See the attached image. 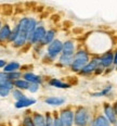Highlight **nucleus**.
<instances>
[{"label":"nucleus","instance_id":"nucleus-1","mask_svg":"<svg viewBox=\"0 0 117 126\" xmlns=\"http://www.w3.org/2000/svg\"><path fill=\"white\" fill-rule=\"evenodd\" d=\"M91 57H92V54L88 51V49L82 44H80L78 46L76 52H75L74 57H73V62L68 71L73 74L77 75L89 63Z\"/></svg>","mask_w":117,"mask_h":126},{"label":"nucleus","instance_id":"nucleus-2","mask_svg":"<svg viewBox=\"0 0 117 126\" xmlns=\"http://www.w3.org/2000/svg\"><path fill=\"white\" fill-rule=\"evenodd\" d=\"M62 49H63V40L58 37L54 41H52L50 45L46 47L45 56L41 59V62L50 65L55 64V62L58 61L59 57L62 53Z\"/></svg>","mask_w":117,"mask_h":126},{"label":"nucleus","instance_id":"nucleus-3","mask_svg":"<svg viewBox=\"0 0 117 126\" xmlns=\"http://www.w3.org/2000/svg\"><path fill=\"white\" fill-rule=\"evenodd\" d=\"M93 117V110L91 108L78 104L75 106V119L74 126H90Z\"/></svg>","mask_w":117,"mask_h":126},{"label":"nucleus","instance_id":"nucleus-4","mask_svg":"<svg viewBox=\"0 0 117 126\" xmlns=\"http://www.w3.org/2000/svg\"><path fill=\"white\" fill-rule=\"evenodd\" d=\"M59 111V116L63 126H74L75 119V106L65 104Z\"/></svg>","mask_w":117,"mask_h":126},{"label":"nucleus","instance_id":"nucleus-5","mask_svg":"<svg viewBox=\"0 0 117 126\" xmlns=\"http://www.w3.org/2000/svg\"><path fill=\"white\" fill-rule=\"evenodd\" d=\"M47 30H48L47 25L40 20V21H39V23H38V25H37V27H36L35 32H34L32 38H30L29 41H28V47H30V48H32L33 46L40 45L41 43H42L43 38H45V36H46Z\"/></svg>","mask_w":117,"mask_h":126},{"label":"nucleus","instance_id":"nucleus-6","mask_svg":"<svg viewBox=\"0 0 117 126\" xmlns=\"http://www.w3.org/2000/svg\"><path fill=\"white\" fill-rule=\"evenodd\" d=\"M100 56H92L90 59L89 63L78 73V76H81V77H91V76L94 75L95 70L100 66Z\"/></svg>","mask_w":117,"mask_h":126},{"label":"nucleus","instance_id":"nucleus-7","mask_svg":"<svg viewBox=\"0 0 117 126\" xmlns=\"http://www.w3.org/2000/svg\"><path fill=\"white\" fill-rule=\"evenodd\" d=\"M79 44H77V40L74 38H66L63 40V49H62V53L63 56L66 57H74L75 52H76Z\"/></svg>","mask_w":117,"mask_h":126},{"label":"nucleus","instance_id":"nucleus-8","mask_svg":"<svg viewBox=\"0 0 117 126\" xmlns=\"http://www.w3.org/2000/svg\"><path fill=\"white\" fill-rule=\"evenodd\" d=\"M26 82H28L29 84H38L40 86H43L45 83L47 82V78H45L42 75L36 74L35 72L30 71H26V72H23V77Z\"/></svg>","mask_w":117,"mask_h":126},{"label":"nucleus","instance_id":"nucleus-9","mask_svg":"<svg viewBox=\"0 0 117 126\" xmlns=\"http://www.w3.org/2000/svg\"><path fill=\"white\" fill-rule=\"evenodd\" d=\"M101 112H102V114L108 120V122H110L112 125L117 121V116H116L115 111H114L113 106H112L111 102H108V101L103 102L102 106H101Z\"/></svg>","mask_w":117,"mask_h":126},{"label":"nucleus","instance_id":"nucleus-10","mask_svg":"<svg viewBox=\"0 0 117 126\" xmlns=\"http://www.w3.org/2000/svg\"><path fill=\"white\" fill-rule=\"evenodd\" d=\"M43 103L50 107H64L66 103V98L62 96H46L42 99Z\"/></svg>","mask_w":117,"mask_h":126},{"label":"nucleus","instance_id":"nucleus-11","mask_svg":"<svg viewBox=\"0 0 117 126\" xmlns=\"http://www.w3.org/2000/svg\"><path fill=\"white\" fill-rule=\"evenodd\" d=\"M100 64L103 69L114 67V49L104 52L100 56Z\"/></svg>","mask_w":117,"mask_h":126},{"label":"nucleus","instance_id":"nucleus-12","mask_svg":"<svg viewBox=\"0 0 117 126\" xmlns=\"http://www.w3.org/2000/svg\"><path fill=\"white\" fill-rule=\"evenodd\" d=\"M46 84L48 86H50V87H53V88H56V89H69V88L73 87V86L69 85L66 80H63V79L58 78V77L47 78Z\"/></svg>","mask_w":117,"mask_h":126},{"label":"nucleus","instance_id":"nucleus-13","mask_svg":"<svg viewBox=\"0 0 117 126\" xmlns=\"http://www.w3.org/2000/svg\"><path fill=\"white\" fill-rule=\"evenodd\" d=\"M90 126H112V124L101 111H93V117L90 123Z\"/></svg>","mask_w":117,"mask_h":126},{"label":"nucleus","instance_id":"nucleus-14","mask_svg":"<svg viewBox=\"0 0 117 126\" xmlns=\"http://www.w3.org/2000/svg\"><path fill=\"white\" fill-rule=\"evenodd\" d=\"M58 34H59V30L56 27H54V26L48 27V30H47V33H46V36H45L42 43H41L40 45L46 48L48 45H50L52 41H54L56 38H58Z\"/></svg>","mask_w":117,"mask_h":126},{"label":"nucleus","instance_id":"nucleus-15","mask_svg":"<svg viewBox=\"0 0 117 126\" xmlns=\"http://www.w3.org/2000/svg\"><path fill=\"white\" fill-rule=\"evenodd\" d=\"M36 103H37V99L34 98V97L27 96L25 99H23V100L15 101L14 107H15V109H17V110H22V109H28V108H30Z\"/></svg>","mask_w":117,"mask_h":126},{"label":"nucleus","instance_id":"nucleus-16","mask_svg":"<svg viewBox=\"0 0 117 126\" xmlns=\"http://www.w3.org/2000/svg\"><path fill=\"white\" fill-rule=\"evenodd\" d=\"M13 25L9 24V23H3L1 30H0V45H4L8 44L9 37L11 35Z\"/></svg>","mask_w":117,"mask_h":126},{"label":"nucleus","instance_id":"nucleus-17","mask_svg":"<svg viewBox=\"0 0 117 126\" xmlns=\"http://www.w3.org/2000/svg\"><path fill=\"white\" fill-rule=\"evenodd\" d=\"M21 69H22V64H21L19 61L12 60V61H9L7 63V65L4 66V69L2 71L9 74V73H13V72H16V71H21Z\"/></svg>","mask_w":117,"mask_h":126},{"label":"nucleus","instance_id":"nucleus-18","mask_svg":"<svg viewBox=\"0 0 117 126\" xmlns=\"http://www.w3.org/2000/svg\"><path fill=\"white\" fill-rule=\"evenodd\" d=\"M33 121L35 126H46V117H45V113H41L38 111H34L33 114Z\"/></svg>","mask_w":117,"mask_h":126},{"label":"nucleus","instance_id":"nucleus-19","mask_svg":"<svg viewBox=\"0 0 117 126\" xmlns=\"http://www.w3.org/2000/svg\"><path fill=\"white\" fill-rule=\"evenodd\" d=\"M113 91V85L111 84H107L104 87L99 91H95V93H91V96L92 97H108Z\"/></svg>","mask_w":117,"mask_h":126},{"label":"nucleus","instance_id":"nucleus-20","mask_svg":"<svg viewBox=\"0 0 117 126\" xmlns=\"http://www.w3.org/2000/svg\"><path fill=\"white\" fill-rule=\"evenodd\" d=\"M32 114H33V111H26L22 116L20 126H35Z\"/></svg>","mask_w":117,"mask_h":126},{"label":"nucleus","instance_id":"nucleus-21","mask_svg":"<svg viewBox=\"0 0 117 126\" xmlns=\"http://www.w3.org/2000/svg\"><path fill=\"white\" fill-rule=\"evenodd\" d=\"M45 47H42L41 45H36V46H33L32 47V51H33V54L36 59L38 60H41L45 56Z\"/></svg>","mask_w":117,"mask_h":126},{"label":"nucleus","instance_id":"nucleus-22","mask_svg":"<svg viewBox=\"0 0 117 126\" xmlns=\"http://www.w3.org/2000/svg\"><path fill=\"white\" fill-rule=\"evenodd\" d=\"M13 85H14V88L20 89V90H23V91H27L29 83L26 82L24 78H20V79H17V80H14Z\"/></svg>","mask_w":117,"mask_h":126},{"label":"nucleus","instance_id":"nucleus-23","mask_svg":"<svg viewBox=\"0 0 117 126\" xmlns=\"http://www.w3.org/2000/svg\"><path fill=\"white\" fill-rule=\"evenodd\" d=\"M19 35H20V28H19V26H17L16 23H14V24H13V27H12L11 35H10L9 40H8V44H10V45L13 44L15 41V39L19 37Z\"/></svg>","mask_w":117,"mask_h":126},{"label":"nucleus","instance_id":"nucleus-24","mask_svg":"<svg viewBox=\"0 0 117 126\" xmlns=\"http://www.w3.org/2000/svg\"><path fill=\"white\" fill-rule=\"evenodd\" d=\"M11 96L13 97V99H14L15 101L23 100V99H25L26 97H27L26 96V94H25V91L20 90V89H16V88H14L11 91Z\"/></svg>","mask_w":117,"mask_h":126},{"label":"nucleus","instance_id":"nucleus-25","mask_svg":"<svg viewBox=\"0 0 117 126\" xmlns=\"http://www.w3.org/2000/svg\"><path fill=\"white\" fill-rule=\"evenodd\" d=\"M8 77H9V80L14 82V80H17V79H20V78L23 77V72L22 71H16V72L9 73V74H8Z\"/></svg>","mask_w":117,"mask_h":126},{"label":"nucleus","instance_id":"nucleus-26","mask_svg":"<svg viewBox=\"0 0 117 126\" xmlns=\"http://www.w3.org/2000/svg\"><path fill=\"white\" fill-rule=\"evenodd\" d=\"M41 87H42V86L38 85V84H29L27 91H28L29 94H35L39 93V90L41 89Z\"/></svg>","mask_w":117,"mask_h":126},{"label":"nucleus","instance_id":"nucleus-27","mask_svg":"<svg viewBox=\"0 0 117 126\" xmlns=\"http://www.w3.org/2000/svg\"><path fill=\"white\" fill-rule=\"evenodd\" d=\"M9 96H11V90L4 88L3 86H0V98H6Z\"/></svg>","mask_w":117,"mask_h":126},{"label":"nucleus","instance_id":"nucleus-28","mask_svg":"<svg viewBox=\"0 0 117 126\" xmlns=\"http://www.w3.org/2000/svg\"><path fill=\"white\" fill-rule=\"evenodd\" d=\"M9 80V77H8V73L3 72V71H0V85L3 84L4 82Z\"/></svg>","mask_w":117,"mask_h":126},{"label":"nucleus","instance_id":"nucleus-29","mask_svg":"<svg viewBox=\"0 0 117 126\" xmlns=\"http://www.w3.org/2000/svg\"><path fill=\"white\" fill-rule=\"evenodd\" d=\"M104 72H105V69H103L102 66H99L97 70H95V72H94V75L93 76H100V75H104Z\"/></svg>","mask_w":117,"mask_h":126},{"label":"nucleus","instance_id":"nucleus-30","mask_svg":"<svg viewBox=\"0 0 117 126\" xmlns=\"http://www.w3.org/2000/svg\"><path fill=\"white\" fill-rule=\"evenodd\" d=\"M114 67H117V47L114 48Z\"/></svg>","mask_w":117,"mask_h":126},{"label":"nucleus","instance_id":"nucleus-31","mask_svg":"<svg viewBox=\"0 0 117 126\" xmlns=\"http://www.w3.org/2000/svg\"><path fill=\"white\" fill-rule=\"evenodd\" d=\"M7 63H8L7 60H4V59H0V70H3V69H4V66L7 65Z\"/></svg>","mask_w":117,"mask_h":126},{"label":"nucleus","instance_id":"nucleus-32","mask_svg":"<svg viewBox=\"0 0 117 126\" xmlns=\"http://www.w3.org/2000/svg\"><path fill=\"white\" fill-rule=\"evenodd\" d=\"M112 106H113V109H114V111H115V114H116V116H117V99H116L115 101L112 102Z\"/></svg>","mask_w":117,"mask_h":126},{"label":"nucleus","instance_id":"nucleus-33","mask_svg":"<svg viewBox=\"0 0 117 126\" xmlns=\"http://www.w3.org/2000/svg\"><path fill=\"white\" fill-rule=\"evenodd\" d=\"M2 25H3V22H2V20H1V17H0V30H1V27H2Z\"/></svg>","mask_w":117,"mask_h":126},{"label":"nucleus","instance_id":"nucleus-34","mask_svg":"<svg viewBox=\"0 0 117 126\" xmlns=\"http://www.w3.org/2000/svg\"><path fill=\"white\" fill-rule=\"evenodd\" d=\"M112 126H117V121H116V122H115V123H114V124H113V125H112Z\"/></svg>","mask_w":117,"mask_h":126},{"label":"nucleus","instance_id":"nucleus-35","mask_svg":"<svg viewBox=\"0 0 117 126\" xmlns=\"http://www.w3.org/2000/svg\"><path fill=\"white\" fill-rule=\"evenodd\" d=\"M114 69H115V71H117V67H114Z\"/></svg>","mask_w":117,"mask_h":126}]
</instances>
